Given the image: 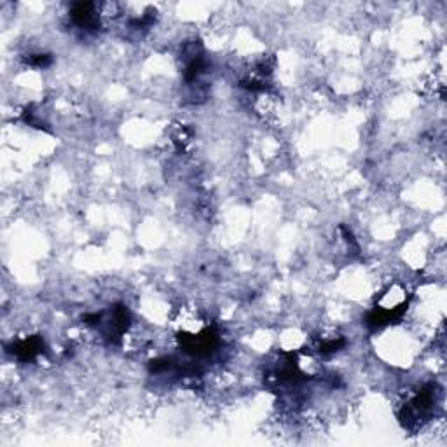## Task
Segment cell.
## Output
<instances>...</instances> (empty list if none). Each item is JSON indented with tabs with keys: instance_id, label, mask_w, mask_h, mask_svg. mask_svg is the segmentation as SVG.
<instances>
[{
	"instance_id": "6da1fadb",
	"label": "cell",
	"mask_w": 447,
	"mask_h": 447,
	"mask_svg": "<svg viewBox=\"0 0 447 447\" xmlns=\"http://www.w3.org/2000/svg\"><path fill=\"white\" fill-rule=\"evenodd\" d=\"M44 351V343H42L41 337L32 336L26 337V339L18 341L16 344H12V355L16 359L23 360V362H32V360L37 359Z\"/></svg>"
}]
</instances>
